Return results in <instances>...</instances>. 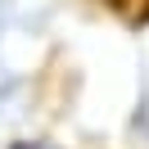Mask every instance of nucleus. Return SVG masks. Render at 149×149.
<instances>
[{"mask_svg": "<svg viewBox=\"0 0 149 149\" xmlns=\"http://www.w3.org/2000/svg\"><path fill=\"white\" fill-rule=\"evenodd\" d=\"M14 149H41V145H14Z\"/></svg>", "mask_w": 149, "mask_h": 149, "instance_id": "obj_1", "label": "nucleus"}]
</instances>
